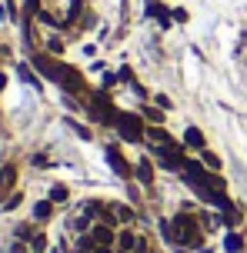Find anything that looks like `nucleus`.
I'll use <instances>...</instances> for the list:
<instances>
[{"mask_svg": "<svg viewBox=\"0 0 247 253\" xmlns=\"http://www.w3.org/2000/svg\"><path fill=\"white\" fill-rule=\"evenodd\" d=\"M170 223H174V240H177V247H184V250H204V227H200L194 210H181Z\"/></svg>", "mask_w": 247, "mask_h": 253, "instance_id": "obj_1", "label": "nucleus"}, {"mask_svg": "<svg viewBox=\"0 0 247 253\" xmlns=\"http://www.w3.org/2000/svg\"><path fill=\"white\" fill-rule=\"evenodd\" d=\"M114 126H117V133L127 140V143H144V140H147V130H144V124H141V117H137V114H120V110H117Z\"/></svg>", "mask_w": 247, "mask_h": 253, "instance_id": "obj_2", "label": "nucleus"}, {"mask_svg": "<svg viewBox=\"0 0 247 253\" xmlns=\"http://www.w3.org/2000/svg\"><path fill=\"white\" fill-rule=\"evenodd\" d=\"M34 67H37L47 80H53V84H60V77H64V63H57L50 53H34Z\"/></svg>", "mask_w": 247, "mask_h": 253, "instance_id": "obj_3", "label": "nucleus"}, {"mask_svg": "<svg viewBox=\"0 0 247 253\" xmlns=\"http://www.w3.org/2000/svg\"><path fill=\"white\" fill-rule=\"evenodd\" d=\"M91 237H94V243H104V247H117V223H107V220H94Z\"/></svg>", "mask_w": 247, "mask_h": 253, "instance_id": "obj_4", "label": "nucleus"}, {"mask_svg": "<svg viewBox=\"0 0 247 253\" xmlns=\"http://www.w3.org/2000/svg\"><path fill=\"white\" fill-rule=\"evenodd\" d=\"M107 164H110L114 170H117V177H120V180H130V177H134V167H130L127 160H124L120 147H114V143L107 147Z\"/></svg>", "mask_w": 247, "mask_h": 253, "instance_id": "obj_5", "label": "nucleus"}, {"mask_svg": "<svg viewBox=\"0 0 247 253\" xmlns=\"http://www.w3.org/2000/svg\"><path fill=\"white\" fill-rule=\"evenodd\" d=\"M13 183H17V167H13V164L0 167V203H3V200H7V197H10Z\"/></svg>", "mask_w": 247, "mask_h": 253, "instance_id": "obj_6", "label": "nucleus"}, {"mask_svg": "<svg viewBox=\"0 0 247 253\" xmlns=\"http://www.w3.org/2000/svg\"><path fill=\"white\" fill-rule=\"evenodd\" d=\"M91 227H94V220L84 213V210H77V213L67 220V230H70L74 237H80V233H91Z\"/></svg>", "mask_w": 247, "mask_h": 253, "instance_id": "obj_7", "label": "nucleus"}, {"mask_svg": "<svg viewBox=\"0 0 247 253\" xmlns=\"http://www.w3.org/2000/svg\"><path fill=\"white\" fill-rule=\"evenodd\" d=\"M107 207H110V213H114V220H117L120 227H134L137 223V213L130 207H124V203H107Z\"/></svg>", "mask_w": 247, "mask_h": 253, "instance_id": "obj_8", "label": "nucleus"}, {"mask_svg": "<svg viewBox=\"0 0 247 253\" xmlns=\"http://www.w3.org/2000/svg\"><path fill=\"white\" fill-rule=\"evenodd\" d=\"M137 240H141V233H137V230H134V227H124V230H120V233H117V250H134V247H137Z\"/></svg>", "mask_w": 247, "mask_h": 253, "instance_id": "obj_9", "label": "nucleus"}, {"mask_svg": "<svg viewBox=\"0 0 247 253\" xmlns=\"http://www.w3.org/2000/svg\"><path fill=\"white\" fill-rule=\"evenodd\" d=\"M184 147H191V150H204L207 140H204V133H200L197 126H187V130H184Z\"/></svg>", "mask_w": 247, "mask_h": 253, "instance_id": "obj_10", "label": "nucleus"}, {"mask_svg": "<svg viewBox=\"0 0 247 253\" xmlns=\"http://www.w3.org/2000/svg\"><path fill=\"white\" fill-rule=\"evenodd\" d=\"M137 180H141L144 187H150V183H154V164H150L147 157H141V164H137Z\"/></svg>", "mask_w": 247, "mask_h": 253, "instance_id": "obj_11", "label": "nucleus"}, {"mask_svg": "<svg viewBox=\"0 0 247 253\" xmlns=\"http://www.w3.org/2000/svg\"><path fill=\"white\" fill-rule=\"evenodd\" d=\"M53 207H57V203H53L50 197H47V200H40L37 207H34V220H37V223H47L50 213H53Z\"/></svg>", "mask_w": 247, "mask_h": 253, "instance_id": "obj_12", "label": "nucleus"}, {"mask_svg": "<svg viewBox=\"0 0 247 253\" xmlns=\"http://www.w3.org/2000/svg\"><path fill=\"white\" fill-rule=\"evenodd\" d=\"M224 250L227 253H244V237H241L237 230H231V233L224 237Z\"/></svg>", "mask_w": 247, "mask_h": 253, "instance_id": "obj_13", "label": "nucleus"}, {"mask_svg": "<svg viewBox=\"0 0 247 253\" xmlns=\"http://www.w3.org/2000/svg\"><path fill=\"white\" fill-rule=\"evenodd\" d=\"M104 207H107L104 200H84V203H80V210H84V213L91 216V220H100V213H104Z\"/></svg>", "mask_w": 247, "mask_h": 253, "instance_id": "obj_14", "label": "nucleus"}, {"mask_svg": "<svg viewBox=\"0 0 247 253\" xmlns=\"http://www.w3.org/2000/svg\"><path fill=\"white\" fill-rule=\"evenodd\" d=\"M34 233H37V227H34V223H17V230H13V237H17V240H24V243H30V237H34Z\"/></svg>", "mask_w": 247, "mask_h": 253, "instance_id": "obj_15", "label": "nucleus"}, {"mask_svg": "<svg viewBox=\"0 0 247 253\" xmlns=\"http://www.w3.org/2000/svg\"><path fill=\"white\" fill-rule=\"evenodd\" d=\"M200 157H204V167H207V170H214V173H221V157H217V153L200 150Z\"/></svg>", "mask_w": 247, "mask_h": 253, "instance_id": "obj_16", "label": "nucleus"}, {"mask_svg": "<svg viewBox=\"0 0 247 253\" xmlns=\"http://www.w3.org/2000/svg\"><path fill=\"white\" fill-rule=\"evenodd\" d=\"M20 80H24V84H30L34 90H44V84H40L37 77H34V70H30V67H24V63H20Z\"/></svg>", "mask_w": 247, "mask_h": 253, "instance_id": "obj_17", "label": "nucleus"}, {"mask_svg": "<svg viewBox=\"0 0 247 253\" xmlns=\"http://www.w3.org/2000/svg\"><path fill=\"white\" fill-rule=\"evenodd\" d=\"M141 117H144V120H150V124H157V126L164 124V114H160L157 107H144V110H141Z\"/></svg>", "mask_w": 247, "mask_h": 253, "instance_id": "obj_18", "label": "nucleus"}, {"mask_svg": "<svg viewBox=\"0 0 247 253\" xmlns=\"http://www.w3.org/2000/svg\"><path fill=\"white\" fill-rule=\"evenodd\" d=\"M47 250V237H44V233H34V237H30V253H44Z\"/></svg>", "mask_w": 247, "mask_h": 253, "instance_id": "obj_19", "label": "nucleus"}, {"mask_svg": "<svg viewBox=\"0 0 247 253\" xmlns=\"http://www.w3.org/2000/svg\"><path fill=\"white\" fill-rule=\"evenodd\" d=\"M157 227H160V237H164V240H167V243H174V247H177V240H174V223H170V220H160Z\"/></svg>", "mask_w": 247, "mask_h": 253, "instance_id": "obj_20", "label": "nucleus"}, {"mask_svg": "<svg viewBox=\"0 0 247 253\" xmlns=\"http://www.w3.org/2000/svg\"><path fill=\"white\" fill-rule=\"evenodd\" d=\"M50 200L53 203H67V187L64 183H53L50 187Z\"/></svg>", "mask_w": 247, "mask_h": 253, "instance_id": "obj_21", "label": "nucleus"}, {"mask_svg": "<svg viewBox=\"0 0 247 253\" xmlns=\"http://www.w3.org/2000/svg\"><path fill=\"white\" fill-rule=\"evenodd\" d=\"M47 53H64V40L57 37V34H53V37H47Z\"/></svg>", "mask_w": 247, "mask_h": 253, "instance_id": "obj_22", "label": "nucleus"}, {"mask_svg": "<svg viewBox=\"0 0 247 253\" xmlns=\"http://www.w3.org/2000/svg\"><path fill=\"white\" fill-rule=\"evenodd\" d=\"M67 124L74 126V133H77V137H84V140H91V130H87V126H80L77 120H67Z\"/></svg>", "mask_w": 247, "mask_h": 253, "instance_id": "obj_23", "label": "nucleus"}, {"mask_svg": "<svg viewBox=\"0 0 247 253\" xmlns=\"http://www.w3.org/2000/svg\"><path fill=\"white\" fill-rule=\"evenodd\" d=\"M20 200H24L20 193H10V197H7V203H3V210H17V207H20Z\"/></svg>", "mask_w": 247, "mask_h": 253, "instance_id": "obj_24", "label": "nucleus"}, {"mask_svg": "<svg viewBox=\"0 0 247 253\" xmlns=\"http://www.w3.org/2000/svg\"><path fill=\"white\" fill-rule=\"evenodd\" d=\"M94 253H117V247H104V243H94Z\"/></svg>", "mask_w": 247, "mask_h": 253, "instance_id": "obj_25", "label": "nucleus"}, {"mask_svg": "<svg viewBox=\"0 0 247 253\" xmlns=\"http://www.w3.org/2000/svg\"><path fill=\"white\" fill-rule=\"evenodd\" d=\"M157 107H160V110H170V100L164 97V93H157Z\"/></svg>", "mask_w": 247, "mask_h": 253, "instance_id": "obj_26", "label": "nucleus"}, {"mask_svg": "<svg viewBox=\"0 0 247 253\" xmlns=\"http://www.w3.org/2000/svg\"><path fill=\"white\" fill-rule=\"evenodd\" d=\"M7 87V74H3V70H0V90Z\"/></svg>", "mask_w": 247, "mask_h": 253, "instance_id": "obj_27", "label": "nucleus"}, {"mask_svg": "<svg viewBox=\"0 0 247 253\" xmlns=\"http://www.w3.org/2000/svg\"><path fill=\"white\" fill-rule=\"evenodd\" d=\"M174 253H187V250H184V247H177V250H174Z\"/></svg>", "mask_w": 247, "mask_h": 253, "instance_id": "obj_28", "label": "nucleus"}, {"mask_svg": "<svg viewBox=\"0 0 247 253\" xmlns=\"http://www.w3.org/2000/svg\"><path fill=\"white\" fill-rule=\"evenodd\" d=\"M117 253H127V250H117Z\"/></svg>", "mask_w": 247, "mask_h": 253, "instance_id": "obj_29", "label": "nucleus"}]
</instances>
